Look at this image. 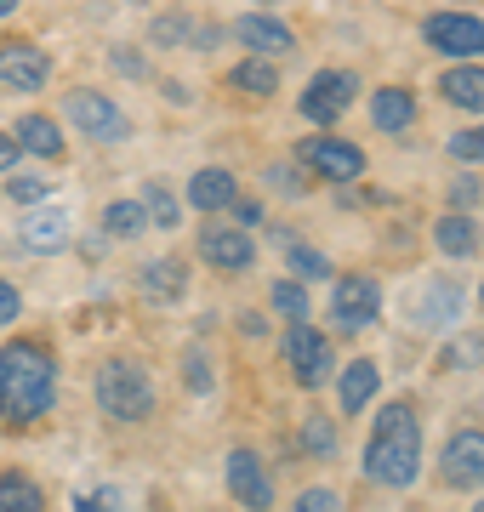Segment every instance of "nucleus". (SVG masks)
I'll list each match as a JSON object with an SVG mask.
<instances>
[{
	"mask_svg": "<svg viewBox=\"0 0 484 512\" xmlns=\"http://www.w3.org/2000/svg\"><path fill=\"white\" fill-rule=\"evenodd\" d=\"M18 137H6V131H0V171H12V165H18Z\"/></svg>",
	"mask_w": 484,
	"mask_h": 512,
	"instance_id": "4c0bfd02",
	"label": "nucleus"
},
{
	"mask_svg": "<svg viewBox=\"0 0 484 512\" xmlns=\"http://www.w3.org/2000/svg\"><path fill=\"white\" fill-rule=\"evenodd\" d=\"M479 296H484V285H479Z\"/></svg>",
	"mask_w": 484,
	"mask_h": 512,
	"instance_id": "79ce46f5",
	"label": "nucleus"
},
{
	"mask_svg": "<svg viewBox=\"0 0 484 512\" xmlns=\"http://www.w3.org/2000/svg\"><path fill=\"white\" fill-rule=\"evenodd\" d=\"M297 160L314 177H325V183H354V177H365V148L342 143V137H302Z\"/></svg>",
	"mask_w": 484,
	"mask_h": 512,
	"instance_id": "423d86ee",
	"label": "nucleus"
},
{
	"mask_svg": "<svg viewBox=\"0 0 484 512\" xmlns=\"http://www.w3.org/2000/svg\"><path fill=\"white\" fill-rule=\"evenodd\" d=\"M18 239L29 245V251H57V245L69 239V217H63L57 205H40V211H29V217H23Z\"/></svg>",
	"mask_w": 484,
	"mask_h": 512,
	"instance_id": "f3484780",
	"label": "nucleus"
},
{
	"mask_svg": "<svg viewBox=\"0 0 484 512\" xmlns=\"http://www.w3.org/2000/svg\"><path fill=\"white\" fill-rule=\"evenodd\" d=\"M456 308H462V291H456V285H433L428 308H416V319H422V325H445V319H456Z\"/></svg>",
	"mask_w": 484,
	"mask_h": 512,
	"instance_id": "a878e982",
	"label": "nucleus"
},
{
	"mask_svg": "<svg viewBox=\"0 0 484 512\" xmlns=\"http://www.w3.org/2000/svg\"><path fill=\"white\" fill-rule=\"evenodd\" d=\"M97 410L109 421H149L154 416V382L143 365H131V359H109V365H97Z\"/></svg>",
	"mask_w": 484,
	"mask_h": 512,
	"instance_id": "7ed1b4c3",
	"label": "nucleus"
},
{
	"mask_svg": "<svg viewBox=\"0 0 484 512\" xmlns=\"http://www.w3.org/2000/svg\"><path fill=\"white\" fill-rule=\"evenodd\" d=\"M371 399H376V365H371V359H354V365L342 370V410L359 416Z\"/></svg>",
	"mask_w": 484,
	"mask_h": 512,
	"instance_id": "4be33fe9",
	"label": "nucleus"
},
{
	"mask_svg": "<svg viewBox=\"0 0 484 512\" xmlns=\"http://www.w3.org/2000/svg\"><path fill=\"white\" fill-rule=\"evenodd\" d=\"M200 256L211 262V268H223V274H245V268H251V256H257V245H251L240 228L211 222V228L200 234Z\"/></svg>",
	"mask_w": 484,
	"mask_h": 512,
	"instance_id": "ddd939ff",
	"label": "nucleus"
},
{
	"mask_svg": "<svg viewBox=\"0 0 484 512\" xmlns=\"http://www.w3.org/2000/svg\"><path fill=\"white\" fill-rule=\"evenodd\" d=\"M188 382H194V393H205V387H211V376H205V359H200V353L188 359Z\"/></svg>",
	"mask_w": 484,
	"mask_h": 512,
	"instance_id": "ea45409f",
	"label": "nucleus"
},
{
	"mask_svg": "<svg viewBox=\"0 0 484 512\" xmlns=\"http://www.w3.org/2000/svg\"><path fill=\"white\" fill-rule=\"evenodd\" d=\"M240 92H251V97H274L280 92V74H274V57H245L240 69L228 74Z\"/></svg>",
	"mask_w": 484,
	"mask_h": 512,
	"instance_id": "b1692460",
	"label": "nucleus"
},
{
	"mask_svg": "<svg viewBox=\"0 0 484 512\" xmlns=\"http://www.w3.org/2000/svg\"><path fill=\"white\" fill-rule=\"evenodd\" d=\"M376 313H382V285L371 274H348L336 279V296H331V325L342 336H359L365 325H376Z\"/></svg>",
	"mask_w": 484,
	"mask_h": 512,
	"instance_id": "20e7f679",
	"label": "nucleus"
},
{
	"mask_svg": "<svg viewBox=\"0 0 484 512\" xmlns=\"http://www.w3.org/2000/svg\"><path fill=\"white\" fill-rule=\"evenodd\" d=\"M354 97H359V74L325 69V74H314V80H308V92H302V114H308L314 126H331V120L348 109Z\"/></svg>",
	"mask_w": 484,
	"mask_h": 512,
	"instance_id": "1a4fd4ad",
	"label": "nucleus"
},
{
	"mask_svg": "<svg viewBox=\"0 0 484 512\" xmlns=\"http://www.w3.org/2000/svg\"><path fill=\"white\" fill-rule=\"evenodd\" d=\"M285 365H291V376H297L302 387H319L331 376V342L302 319V325L285 330Z\"/></svg>",
	"mask_w": 484,
	"mask_h": 512,
	"instance_id": "6e6552de",
	"label": "nucleus"
},
{
	"mask_svg": "<svg viewBox=\"0 0 484 512\" xmlns=\"http://www.w3.org/2000/svg\"><path fill=\"white\" fill-rule=\"evenodd\" d=\"M479 512H484V507H479Z\"/></svg>",
	"mask_w": 484,
	"mask_h": 512,
	"instance_id": "37998d69",
	"label": "nucleus"
},
{
	"mask_svg": "<svg viewBox=\"0 0 484 512\" xmlns=\"http://www.w3.org/2000/svg\"><path fill=\"white\" fill-rule=\"evenodd\" d=\"M371 120L382 131H405L410 120H416V97H410L405 86H382V92L371 97Z\"/></svg>",
	"mask_w": 484,
	"mask_h": 512,
	"instance_id": "aec40b11",
	"label": "nucleus"
},
{
	"mask_svg": "<svg viewBox=\"0 0 484 512\" xmlns=\"http://www.w3.org/2000/svg\"><path fill=\"white\" fill-rule=\"evenodd\" d=\"M137 291H143V302H177V296L188 291V268L177 262V256H154V262H143V274H137Z\"/></svg>",
	"mask_w": 484,
	"mask_h": 512,
	"instance_id": "2eb2a0df",
	"label": "nucleus"
},
{
	"mask_svg": "<svg viewBox=\"0 0 484 512\" xmlns=\"http://www.w3.org/2000/svg\"><path fill=\"white\" fill-rule=\"evenodd\" d=\"M103 228H109L114 239H137L149 228V211H143V200H114L109 211H103Z\"/></svg>",
	"mask_w": 484,
	"mask_h": 512,
	"instance_id": "393cba45",
	"label": "nucleus"
},
{
	"mask_svg": "<svg viewBox=\"0 0 484 512\" xmlns=\"http://www.w3.org/2000/svg\"><path fill=\"white\" fill-rule=\"evenodd\" d=\"M12 137H18V148H29L40 160H57V154H63V131H57V120H46V114H23Z\"/></svg>",
	"mask_w": 484,
	"mask_h": 512,
	"instance_id": "6ab92c4d",
	"label": "nucleus"
},
{
	"mask_svg": "<svg viewBox=\"0 0 484 512\" xmlns=\"http://www.w3.org/2000/svg\"><path fill=\"white\" fill-rule=\"evenodd\" d=\"M0 512H46V495L29 473H0Z\"/></svg>",
	"mask_w": 484,
	"mask_h": 512,
	"instance_id": "5701e85b",
	"label": "nucleus"
},
{
	"mask_svg": "<svg viewBox=\"0 0 484 512\" xmlns=\"http://www.w3.org/2000/svg\"><path fill=\"white\" fill-rule=\"evenodd\" d=\"M234 200H240V183H234V171H223V165H205V171L188 177V205L194 211H228Z\"/></svg>",
	"mask_w": 484,
	"mask_h": 512,
	"instance_id": "dca6fc26",
	"label": "nucleus"
},
{
	"mask_svg": "<svg viewBox=\"0 0 484 512\" xmlns=\"http://www.w3.org/2000/svg\"><path fill=\"white\" fill-rule=\"evenodd\" d=\"M12 200L18 205H46L52 200V183H46V177H12Z\"/></svg>",
	"mask_w": 484,
	"mask_h": 512,
	"instance_id": "2f4dec72",
	"label": "nucleus"
},
{
	"mask_svg": "<svg viewBox=\"0 0 484 512\" xmlns=\"http://www.w3.org/2000/svg\"><path fill=\"white\" fill-rule=\"evenodd\" d=\"M439 473H445L450 490H484V433H479V427H462V433H450Z\"/></svg>",
	"mask_w": 484,
	"mask_h": 512,
	"instance_id": "9d476101",
	"label": "nucleus"
},
{
	"mask_svg": "<svg viewBox=\"0 0 484 512\" xmlns=\"http://www.w3.org/2000/svg\"><path fill=\"white\" fill-rule=\"evenodd\" d=\"M57 404V365L40 342H6L0 348V421L6 427H35Z\"/></svg>",
	"mask_w": 484,
	"mask_h": 512,
	"instance_id": "f257e3e1",
	"label": "nucleus"
},
{
	"mask_svg": "<svg viewBox=\"0 0 484 512\" xmlns=\"http://www.w3.org/2000/svg\"><path fill=\"white\" fill-rule=\"evenodd\" d=\"M234 40H245L257 57H285L297 40H291V29H285L280 18H268V12H245V18H234Z\"/></svg>",
	"mask_w": 484,
	"mask_h": 512,
	"instance_id": "4468645a",
	"label": "nucleus"
},
{
	"mask_svg": "<svg viewBox=\"0 0 484 512\" xmlns=\"http://www.w3.org/2000/svg\"><path fill=\"white\" fill-rule=\"evenodd\" d=\"M450 160H462V165L484 160V126H473V131H456V137H450Z\"/></svg>",
	"mask_w": 484,
	"mask_h": 512,
	"instance_id": "7c9ffc66",
	"label": "nucleus"
},
{
	"mask_svg": "<svg viewBox=\"0 0 484 512\" xmlns=\"http://www.w3.org/2000/svg\"><path fill=\"white\" fill-rule=\"evenodd\" d=\"M18 313H23V296H18V285H6V279H0V325H12Z\"/></svg>",
	"mask_w": 484,
	"mask_h": 512,
	"instance_id": "c9c22d12",
	"label": "nucleus"
},
{
	"mask_svg": "<svg viewBox=\"0 0 484 512\" xmlns=\"http://www.w3.org/2000/svg\"><path fill=\"white\" fill-rule=\"evenodd\" d=\"M228 211H234V217H240L245 228H251V222H262V205H257V200H234Z\"/></svg>",
	"mask_w": 484,
	"mask_h": 512,
	"instance_id": "58836bf2",
	"label": "nucleus"
},
{
	"mask_svg": "<svg viewBox=\"0 0 484 512\" xmlns=\"http://www.w3.org/2000/svg\"><path fill=\"white\" fill-rule=\"evenodd\" d=\"M422 40H428L433 52L473 63V57L484 52V23L473 18V12H433V18L422 23Z\"/></svg>",
	"mask_w": 484,
	"mask_h": 512,
	"instance_id": "0eeeda50",
	"label": "nucleus"
},
{
	"mask_svg": "<svg viewBox=\"0 0 484 512\" xmlns=\"http://www.w3.org/2000/svg\"><path fill=\"white\" fill-rule=\"evenodd\" d=\"M188 29H194L188 18H154V40H160V46H177V40H188Z\"/></svg>",
	"mask_w": 484,
	"mask_h": 512,
	"instance_id": "f704fd0d",
	"label": "nucleus"
},
{
	"mask_svg": "<svg viewBox=\"0 0 484 512\" xmlns=\"http://www.w3.org/2000/svg\"><path fill=\"white\" fill-rule=\"evenodd\" d=\"M228 490H234V501H240L245 512L274 507V484H268V473H262V461L251 456V450H234V456H228Z\"/></svg>",
	"mask_w": 484,
	"mask_h": 512,
	"instance_id": "f8f14e48",
	"label": "nucleus"
},
{
	"mask_svg": "<svg viewBox=\"0 0 484 512\" xmlns=\"http://www.w3.org/2000/svg\"><path fill=\"white\" fill-rule=\"evenodd\" d=\"M75 512H120V490L114 484H97V490H86L75 501Z\"/></svg>",
	"mask_w": 484,
	"mask_h": 512,
	"instance_id": "473e14b6",
	"label": "nucleus"
},
{
	"mask_svg": "<svg viewBox=\"0 0 484 512\" xmlns=\"http://www.w3.org/2000/svg\"><path fill=\"white\" fill-rule=\"evenodd\" d=\"M302 450H314V456H336V433L325 416H308L302 421Z\"/></svg>",
	"mask_w": 484,
	"mask_h": 512,
	"instance_id": "c756f323",
	"label": "nucleus"
},
{
	"mask_svg": "<svg viewBox=\"0 0 484 512\" xmlns=\"http://www.w3.org/2000/svg\"><path fill=\"white\" fill-rule=\"evenodd\" d=\"M268 302H274V308H280L291 325H302V319H308V291H302L297 279H280V285L268 291Z\"/></svg>",
	"mask_w": 484,
	"mask_h": 512,
	"instance_id": "bb28decb",
	"label": "nucleus"
},
{
	"mask_svg": "<svg viewBox=\"0 0 484 512\" xmlns=\"http://www.w3.org/2000/svg\"><path fill=\"white\" fill-rule=\"evenodd\" d=\"M450 200H456V205H473V200H479V183H473V177H456V183H450Z\"/></svg>",
	"mask_w": 484,
	"mask_h": 512,
	"instance_id": "e433bc0d",
	"label": "nucleus"
},
{
	"mask_svg": "<svg viewBox=\"0 0 484 512\" xmlns=\"http://www.w3.org/2000/svg\"><path fill=\"white\" fill-rule=\"evenodd\" d=\"M18 12V0H0V18H12Z\"/></svg>",
	"mask_w": 484,
	"mask_h": 512,
	"instance_id": "a19ab883",
	"label": "nucleus"
},
{
	"mask_svg": "<svg viewBox=\"0 0 484 512\" xmlns=\"http://www.w3.org/2000/svg\"><path fill=\"white\" fill-rule=\"evenodd\" d=\"M291 512H342V501H336V490H325V484H314V490L297 495V507Z\"/></svg>",
	"mask_w": 484,
	"mask_h": 512,
	"instance_id": "72a5a7b5",
	"label": "nucleus"
},
{
	"mask_svg": "<svg viewBox=\"0 0 484 512\" xmlns=\"http://www.w3.org/2000/svg\"><path fill=\"white\" fill-rule=\"evenodd\" d=\"M143 211H149V222H160V228H177V217H183L166 183H149V194H143Z\"/></svg>",
	"mask_w": 484,
	"mask_h": 512,
	"instance_id": "cd10ccee",
	"label": "nucleus"
},
{
	"mask_svg": "<svg viewBox=\"0 0 484 512\" xmlns=\"http://www.w3.org/2000/svg\"><path fill=\"white\" fill-rule=\"evenodd\" d=\"M365 473L376 484H388V490L416 484V473H422V421H416L410 404H382L376 410V433L365 444Z\"/></svg>",
	"mask_w": 484,
	"mask_h": 512,
	"instance_id": "f03ea898",
	"label": "nucleus"
},
{
	"mask_svg": "<svg viewBox=\"0 0 484 512\" xmlns=\"http://www.w3.org/2000/svg\"><path fill=\"white\" fill-rule=\"evenodd\" d=\"M439 92H445V103H456V109L484 114V69L479 63H456V69L439 80Z\"/></svg>",
	"mask_w": 484,
	"mask_h": 512,
	"instance_id": "a211bd4d",
	"label": "nucleus"
},
{
	"mask_svg": "<svg viewBox=\"0 0 484 512\" xmlns=\"http://www.w3.org/2000/svg\"><path fill=\"white\" fill-rule=\"evenodd\" d=\"M433 245H439L445 256H473V251H479V228H473V217L450 211V217L433 222Z\"/></svg>",
	"mask_w": 484,
	"mask_h": 512,
	"instance_id": "412c9836",
	"label": "nucleus"
},
{
	"mask_svg": "<svg viewBox=\"0 0 484 512\" xmlns=\"http://www.w3.org/2000/svg\"><path fill=\"white\" fill-rule=\"evenodd\" d=\"M52 80V57L29 46V40H6L0 46V86H12V92H40Z\"/></svg>",
	"mask_w": 484,
	"mask_h": 512,
	"instance_id": "9b49d317",
	"label": "nucleus"
},
{
	"mask_svg": "<svg viewBox=\"0 0 484 512\" xmlns=\"http://www.w3.org/2000/svg\"><path fill=\"white\" fill-rule=\"evenodd\" d=\"M63 114L80 126V137H92V143H120L126 137V109L103 92H69L63 97Z\"/></svg>",
	"mask_w": 484,
	"mask_h": 512,
	"instance_id": "39448f33",
	"label": "nucleus"
},
{
	"mask_svg": "<svg viewBox=\"0 0 484 512\" xmlns=\"http://www.w3.org/2000/svg\"><path fill=\"white\" fill-rule=\"evenodd\" d=\"M291 274L297 279H331V256L314 245H291Z\"/></svg>",
	"mask_w": 484,
	"mask_h": 512,
	"instance_id": "c85d7f7f",
	"label": "nucleus"
}]
</instances>
